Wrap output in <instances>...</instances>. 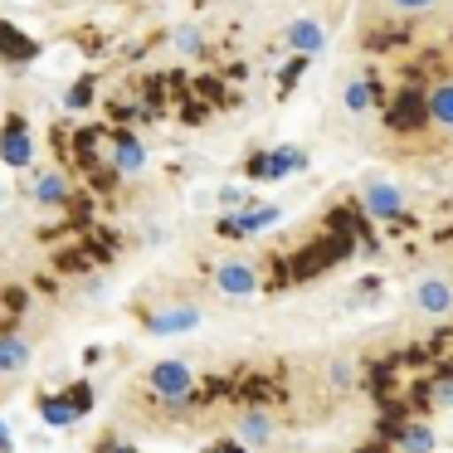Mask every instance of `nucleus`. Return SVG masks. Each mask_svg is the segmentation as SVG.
<instances>
[{"mask_svg": "<svg viewBox=\"0 0 453 453\" xmlns=\"http://www.w3.org/2000/svg\"><path fill=\"white\" fill-rule=\"evenodd\" d=\"M351 254V239L342 234H326V239H312L307 249H297L293 258H288V273H293V283H307V278L326 273L332 264H342V258Z\"/></svg>", "mask_w": 453, "mask_h": 453, "instance_id": "obj_1", "label": "nucleus"}, {"mask_svg": "<svg viewBox=\"0 0 453 453\" xmlns=\"http://www.w3.org/2000/svg\"><path fill=\"white\" fill-rule=\"evenodd\" d=\"M147 385L161 395L166 404H186L190 400V390H196V375H190V365L186 361H161V365H151V375H147Z\"/></svg>", "mask_w": 453, "mask_h": 453, "instance_id": "obj_2", "label": "nucleus"}, {"mask_svg": "<svg viewBox=\"0 0 453 453\" xmlns=\"http://www.w3.org/2000/svg\"><path fill=\"white\" fill-rule=\"evenodd\" d=\"M0 157H5V166H15V171H25L35 161V137H30V122H25L20 112H11L5 127H0Z\"/></svg>", "mask_w": 453, "mask_h": 453, "instance_id": "obj_3", "label": "nucleus"}, {"mask_svg": "<svg viewBox=\"0 0 453 453\" xmlns=\"http://www.w3.org/2000/svg\"><path fill=\"white\" fill-rule=\"evenodd\" d=\"M429 122V93L424 88H400V98L390 103V127L395 132H419Z\"/></svg>", "mask_w": 453, "mask_h": 453, "instance_id": "obj_4", "label": "nucleus"}, {"mask_svg": "<svg viewBox=\"0 0 453 453\" xmlns=\"http://www.w3.org/2000/svg\"><path fill=\"white\" fill-rule=\"evenodd\" d=\"M196 322H200V307H190V303H176V307H157V312H147V332H157V336L190 332Z\"/></svg>", "mask_w": 453, "mask_h": 453, "instance_id": "obj_5", "label": "nucleus"}, {"mask_svg": "<svg viewBox=\"0 0 453 453\" xmlns=\"http://www.w3.org/2000/svg\"><path fill=\"white\" fill-rule=\"evenodd\" d=\"M361 200H365V215H380V219H395V215H400V205H404L400 190L385 186V180H365Z\"/></svg>", "mask_w": 453, "mask_h": 453, "instance_id": "obj_6", "label": "nucleus"}, {"mask_svg": "<svg viewBox=\"0 0 453 453\" xmlns=\"http://www.w3.org/2000/svg\"><path fill=\"white\" fill-rule=\"evenodd\" d=\"M215 283L225 288L229 297H249L258 288V273H254V264H219L215 268Z\"/></svg>", "mask_w": 453, "mask_h": 453, "instance_id": "obj_7", "label": "nucleus"}, {"mask_svg": "<svg viewBox=\"0 0 453 453\" xmlns=\"http://www.w3.org/2000/svg\"><path fill=\"white\" fill-rule=\"evenodd\" d=\"M35 54H40V44H35L30 35H20L15 25L0 20V59H5V64H30Z\"/></svg>", "mask_w": 453, "mask_h": 453, "instance_id": "obj_8", "label": "nucleus"}, {"mask_svg": "<svg viewBox=\"0 0 453 453\" xmlns=\"http://www.w3.org/2000/svg\"><path fill=\"white\" fill-rule=\"evenodd\" d=\"M30 356H35V346L25 342L20 332H0V375L25 371V365H30Z\"/></svg>", "mask_w": 453, "mask_h": 453, "instance_id": "obj_9", "label": "nucleus"}, {"mask_svg": "<svg viewBox=\"0 0 453 453\" xmlns=\"http://www.w3.org/2000/svg\"><path fill=\"white\" fill-rule=\"evenodd\" d=\"M112 166L127 171V176L147 166V151H142V142L132 137V132H112Z\"/></svg>", "mask_w": 453, "mask_h": 453, "instance_id": "obj_10", "label": "nucleus"}, {"mask_svg": "<svg viewBox=\"0 0 453 453\" xmlns=\"http://www.w3.org/2000/svg\"><path fill=\"white\" fill-rule=\"evenodd\" d=\"M40 419L54 424V429H69V424L79 419V404H73L69 395H44V400H40Z\"/></svg>", "mask_w": 453, "mask_h": 453, "instance_id": "obj_11", "label": "nucleus"}, {"mask_svg": "<svg viewBox=\"0 0 453 453\" xmlns=\"http://www.w3.org/2000/svg\"><path fill=\"white\" fill-rule=\"evenodd\" d=\"M429 122L453 132V83H434L429 88Z\"/></svg>", "mask_w": 453, "mask_h": 453, "instance_id": "obj_12", "label": "nucleus"}, {"mask_svg": "<svg viewBox=\"0 0 453 453\" xmlns=\"http://www.w3.org/2000/svg\"><path fill=\"white\" fill-rule=\"evenodd\" d=\"M35 200H40V205H64V200H69V180L59 176V171H44V176H35Z\"/></svg>", "mask_w": 453, "mask_h": 453, "instance_id": "obj_13", "label": "nucleus"}, {"mask_svg": "<svg viewBox=\"0 0 453 453\" xmlns=\"http://www.w3.org/2000/svg\"><path fill=\"white\" fill-rule=\"evenodd\" d=\"M419 307H424V312H449V307H453V288L443 283V278H424V283H419Z\"/></svg>", "mask_w": 453, "mask_h": 453, "instance_id": "obj_14", "label": "nucleus"}, {"mask_svg": "<svg viewBox=\"0 0 453 453\" xmlns=\"http://www.w3.org/2000/svg\"><path fill=\"white\" fill-rule=\"evenodd\" d=\"M288 44H293V50H297V59H307V54H317V50H322V44H326V35L317 30L312 20H297L293 30H288Z\"/></svg>", "mask_w": 453, "mask_h": 453, "instance_id": "obj_15", "label": "nucleus"}, {"mask_svg": "<svg viewBox=\"0 0 453 453\" xmlns=\"http://www.w3.org/2000/svg\"><path fill=\"white\" fill-rule=\"evenodd\" d=\"M273 439V419H268L264 410H244V419H239V443H268Z\"/></svg>", "mask_w": 453, "mask_h": 453, "instance_id": "obj_16", "label": "nucleus"}, {"mask_svg": "<svg viewBox=\"0 0 453 453\" xmlns=\"http://www.w3.org/2000/svg\"><path fill=\"white\" fill-rule=\"evenodd\" d=\"M395 443H400V453H434V434L424 424H404Z\"/></svg>", "mask_w": 453, "mask_h": 453, "instance_id": "obj_17", "label": "nucleus"}, {"mask_svg": "<svg viewBox=\"0 0 453 453\" xmlns=\"http://www.w3.org/2000/svg\"><path fill=\"white\" fill-rule=\"evenodd\" d=\"M273 219H278V210L268 205V210H254V215L225 219V234H249V229H264V225H273Z\"/></svg>", "mask_w": 453, "mask_h": 453, "instance_id": "obj_18", "label": "nucleus"}, {"mask_svg": "<svg viewBox=\"0 0 453 453\" xmlns=\"http://www.w3.org/2000/svg\"><path fill=\"white\" fill-rule=\"evenodd\" d=\"M303 151L283 147V151H268V176H293V171H303Z\"/></svg>", "mask_w": 453, "mask_h": 453, "instance_id": "obj_19", "label": "nucleus"}, {"mask_svg": "<svg viewBox=\"0 0 453 453\" xmlns=\"http://www.w3.org/2000/svg\"><path fill=\"white\" fill-rule=\"evenodd\" d=\"M365 44H371V50H400V44H404V25H385V30H371V35H365Z\"/></svg>", "mask_w": 453, "mask_h": 453, "instance_id": "obj_20", "label": "nucleus"}, {"mask_svg": "<svg viewBox=\"0 0 453 453\" xmlns=\"http://www.w3.org/2000/svg\"><path fill=\"white\" fill-rule=\"evenodd\" d=\"M88 103H93V79H79L69 93V108H88Z\"/></svg>", "mask_w": 453, "mask_h": 453, "instance_id": "obj_21", "label": "nucleus"}, {"mask_svg": "<svg viewBox=\"0 0 453 453\" xmlns=\"http://www.w3.org/2000/svg\"><path fill=\"white\" fill-rule=\"evenodd\" d=\"M64 395H69V400L79 404V414H88V410H93V385H69Z\"/></svg>", "mask_w": 453, "mask_h": 453, "instance_id": "obj_22", "label": "nucleus"}, {"mask_svg": "<svg viewBox=\"0 0 453 453\" xmlns=\"http://www.w3.org/2000/svg\"><path fill=\"white\" fill-rule=\"evenodd\" d=\"M371 103V83H351V93H346V108H365Z\"/></svg>", "mask_w": 453, "mask_h": 453, "instance_id": "obj_23", "label": "nucleus"}, {"mask_svg": "<svg viewBox=\"0 0 453 453\" xmlns=\"http://www.w3.org/2000/svg\"><path fill=\"white\" fill-rule=\"evenodd\" d=\"M176 40H180V50H186V54H196V50H200V30H180Z\"/></svg>", "mask_w": 453, "mask_h": 453, "instance_id": "obj_24", "label": "nucleus"}, {"mask_svg": "<svg viewBox=\"0 0 453 453\" xmlns=\"http://www.w3.org/2000/svg\"><path fill=\"white\" fill-rule=\"evenodd\" d=\"M297 73H303V59H293V64H288V69H283V93H288V88H293V83H297Z\"/></svg>", "mask_w": 453, "mask_h": 453, "instance_id": "obj_25", "label": "nucleus"}, {"mask_svg": "<svg viewBox=\"0 0 453 453\" xmlns=\"http://www.w3.org/2000/svg\"><path fill=\"white\" fill-rule=\"evenodd\" d=\"M385 5H395V11H424V5H434V0H385Z\"/></svg>", "mask_w": 453, "mask_h": 453, "instance_id": "obj_26", "label": "nucleus"}, {"mask_svg": "<svg viewBox=\"0 0 453 453\" xmlns=\"http://www.w3.org/2000/svg\"><path fill=\"white\" fill-rule=\"evenodd\" d=\"M205 453H249V449H244V443H210Z\"/></svg>", "mask_w": 453, "mask_h": 453, "instance_id": "obj_27", "label": "nucleus"}, {"mask_svg": "<svg viewBox=\"0 0 453 453\" xmlns=\"http://www.w3.org/2000/svg\"><path fill=\"white\" fill-rule=\"evenodd\" d=\"M385 449H390V439H375V443H365L361 453H385Z\"/></svg>", "mask_w": 453, "mask_h": 453, "instance_id": "obj_28", "label": "nucleus"}, {"mask_svg": "<svg viewBox=\"0 0 453 453\" xmlns=\"http://www.w3.org/2000/svg\"><path fill=\"white\" fill-rule=\"evenodd\" d=\"M0 453H11V429L0 424Z\"/></svg>", "mask_w": 453, "mask_h": 453, "instance_id": "obj_29", "label": "nucleus"}, {"mask_svg": "<svg viewBox=\"0 0 453 453\" xmlns=\"http://www.w3.org/2000/svg\"><path fill=\"white\" fill-rule=\"evenodd\" d=\"M98 453H132V449H122V443H98Z\"/></svg>", "mask_w": 453, "mask_h": 453, "instance_id": "obj_30", "label": "nucleus"}]
</instances>
